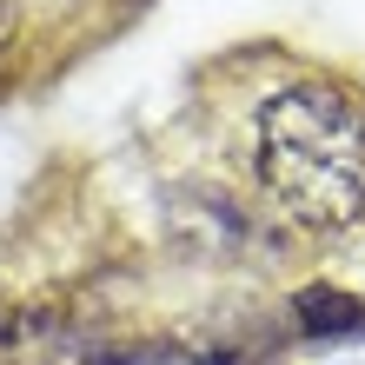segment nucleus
<instances>
[{"label": "nucleus", "mask_w": 365, "mask_h": 365, "mask_svg": "<svg viewBox=\"0 0 365 365\" xmlns=\"http://www.w3.org/2000/svg\"><path fill=\"white\" fill-rule=\"evenodd\" d=\"M259 180L292 220L346 226L365 206V113L339 87H286L259 113Z\"/></svg>", "instance_id": "f257e3e1"}, {"label": "nucleus", "mask_w": 365, "mask_h": 365, "mask_svg": "<svg viewBox=\"0 0 365 365\" xmlns=\"http://www.w3.org/2000/svg\"><path fill=\"white\" fill-rule=\"evenodd\" d=\"M292 312H299V326H306L312 339H339V332H359L365 326V306L352 292H339V286H306L292 299Z\"/></svg>", "instance_id": "f03ea898"}, {"label": "nucleus", "mask_w": 365, "mask_h": 365, "mask_svg": "<svg viewBox=\"0 0 365 365\" xmlns=\"http://www.w3.org/2000/svg\"><path fill=\"white\" fill-rule=\"evenodd\" d=\"M7 40H14V7L0 0V47H7Z\"/></svg>", "instance_id": "7ed1b4c3"}]
</instances>
